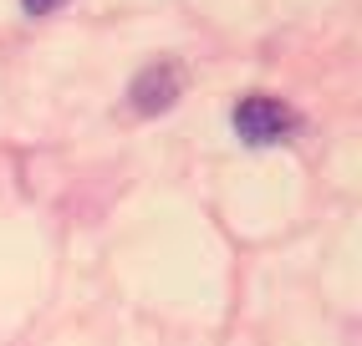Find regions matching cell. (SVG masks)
I'll return each mask as SVG.
<instances>
[{"label": "cell", "mask_w": 362, "mask_h": 346, "mask_svg": "<svg viewBox=\"0 0 362 346\" xmlns=\"http://www.w3.org/2000/svg\"><path fill=\"white\" fill-rule=\"evenodd\" d=\"M230 122H235V133L245 138V143H255V148L286 143V138L296 133V112L286 107L281 97H271V92H245V97L235 102Z\"/></svg>", "instance_id": "obj_1"}, {"label": "cell", "mask_w": 362, "mask_h": 346, "mask_svg": "<svg viewBox=\"0 0 362 346\" xmlns=\"http://www.w3.org/2000/svg\"><path fill=\"white\" fill-rule=\"evenodd\" d=\"M179 92H184V71H179V61H153V66H143L138 77H133L128 102H133V112L153 117V112H168V107H174Z\"/></svg>", "instance_id": "obj_2"}, {"label": "cell", "mask_w": 362, "mask_h": 346, "mask_svg": "<svg viewBox=\"0 0 362 346\" xmlns=\"http://www.w3.org/2000/svg\"><path fill=\"white\" fill-rule=\"evenodd\" d=\"M62 6H66V0H21V11H26V16H52Z\"/></svg>", "instance_id": "obj_3"}]
</instances>
